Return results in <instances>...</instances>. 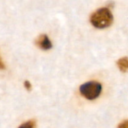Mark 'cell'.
Masks as SVG:
<instances>
[{
  "label": "cell",
  "instance_id": "cell-3",
  "mask_svg": "<svg viewBox=\"0 0 128 128\" xmlns=\"http://www.w3.org/2000/svg\"><path fill=\"white\" fill-rule=\"evenodd\" d=\"M36 44L38 48L44 50H50L52 48V43L49 39L48 36L45 34L41 35L38 37L36 40Z\"/></svg>",
  "mask_w": 128,
  "mask_h": 128
},
{
  "label": "cell",
  "instance_id": "cell-1",
  "mask_svg": "<svg viewBox=\"0 0 128 128\" xmlns=\"http://www.w3.org/2000/svg\"><path fill=\"white\" fill-rule=\"evenodd\" d=\"M113 22V15L107 8H102L96 10L90 16L91 24L98 29L108 27Z\"/></svg>",
  "mask_w": 128,
  "mask_h": 128
},
{
  "label": "cell",
  "instance_id": "cell-6",
  "mask_svg": "<svg viewBox=\"0 0 128 128\" xmlns=\"http://www.w3.org/2000/svg\"><path fill=\"white\" fill-rule=\"evenodd\" d=\"M118 128H128V119L120 123Z\"/></svg>",
  "mask_w": 128,
  "mask_h": 128
},
{
  "label": "cell",
  "instance_id": "cell-7",
  "mask_svg": "<svg viewBox=\"0 0 128 128\" xmlns=\"http://www.w3.org/2000/svg\"><path fill=\"white\" fill-rule=\"evenodd\" d=\"M24 87L27 90H30L32 89V85H31V83L28 81H26L24 82Z\"/></svg>",
  "mask_w": 128,
  "mask_h": 128
},
{
  "label": "cell",
  "instance_id": "cell-5",
  "mask_svg": "<svg viewBox=\"0 0 128 128\" xmlns=\"http://www.w3.org/2000/svg\"><path fill=\"white\" fill-rule=\"evenodd\" d=\"M35 127H36V122L32 120L22 124L18 128H35Z\"/></svg>",
  "mask_w": 128,
  "mask_h": 128
},
{
  "label": "cell",
  "instance_id": "cell-8",
  "mask_svg": "<svg viewBox=\"0 0 128 128\" xmlns=\"http://www.w3.org/2000/svg\"><path fill=\"white\" fill-rule=\"evenodd\" d=\"M5 69H6V66L2 62V60L0 57V70H5Z\"/></svg>",
  "mask_w": 128,
  "mask_h": 128
},
{
  "label": "cell",
  "instance_id": "cell-4",
  "mask_svg": "<svg viewBox=\"0 0 128 128\" xmlns=\"http://www.w3.org/2000/svg\"><path fill=\"white\" fill-rule=\"evenodd\" d=\"M118 66L121 72H128V57H122L120 60H118Z\"/></svg>",
  "mask_w": 128,
  "mask_h": 128
},
{
  "label": "cell",
  "instance_id": "cell-2",
  "mask_svg": "<svg viewBox=\"0 0 128 128\" xmlns=\"http://www.w3.org/2000/svg\"><path fill=\"white\" fill-rule=\"evenodd\" d=\"M81 94L89 100H94L96 99L101 94L102 85L97 82H88L82 85L79 88Z\"/></svg>",
  "mask_w": 128,
  "mask_h": 128
}]
</instances>
